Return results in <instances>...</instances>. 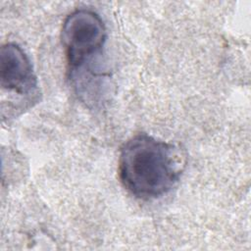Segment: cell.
I'll return each mask as SVG.
<instances>
[{
	"instance_id": "6da1fadb",
	"label": "cell",
	"mask_w": 251,
	"mask_h": 251,
	"mask_svg": "<svg viewBox=\"0 0 251 251\" xmlns=\"http://www.w3.org/2000/svg\"><path fill=\"white\" fill-rule=\"evenodd\" d=\"M118 164L123 186L138 199L152 200L177 184L186 156L176 144L138 133L122 145Z\"/></svg>"
},
{
	"instance_id": "7a4b0ae2",
	"label": "cell",
	"mask_w": 251,
	"mask_h": 251,
	"mask_svg": "<svg viewBox=\"0 0 251 251\" xmlns=\"http://www.w3.org/2000/svg\"><path fill=\"white\" fill-rule=\"evenodd\" d=\"M62 43L64 46L70 78L82 81L98 76L91 63L102 54L107 39V30L101 17L94 11L79 9L71 13L63 23Z\"/></svg>"
},
{
	"instance_id": "3957f363",
	"label": "cell",
	"mask_w": 251,
	"mask_h": 251,
	"mask_svg": "<svg viewBox=\"0 0 251 251\" xmlns=\"http://www.w3.org/2000/svg\"><path fill=\"white\" fill-rule=\"evenodd\" d=\"M0 83L3 90L21 96L37 92V78L29 58L16 43H6L0 50Z\"/></svg>"
}]
</instances>
